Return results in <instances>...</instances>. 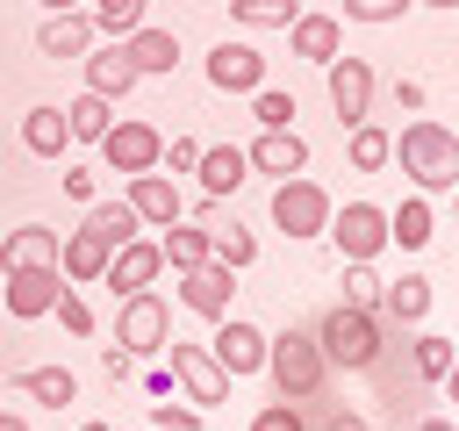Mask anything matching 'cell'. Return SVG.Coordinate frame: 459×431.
<instances>
[{"mask_svg": "<svg viewBox=\"0 0 459 431\" xmlns=\"http://www.w3.org/2000/svg\"><path fill=\"white\" fill-rule=\"evenodd\" d=\"M387 165H402V180L437 201V194L459 187V136H452L437 115H416V122H402V136L387 144Z\"/></svg>", "mask_w": 459, "mask_h": 431, "instance_id": "cell-1", "label": "cell"}, {"mask_svg": "<svg viewBox=\"0 0 459 431\" xmlns=\"http://www.w3.org/2000/svg\"><path fill=\"white\" fill-rule=\"evenodd\" d=\"M308 330H316L330 374H337V366H344V374H373L380 352H387V316H380V309H351V302H337V309H323Z\"/></svg>", "mask_w": 459, "mask_h": 431, "instance_id": "cell-2", "label": "cell"}, {"mask_svg": "<svg viewBox=\"0 0 459 431\" xmlns=\"http://www.w3.org/2000/svg\"><path fill=\"white\" fill-rule=\"evenodd\" d=\"M265 374H273L280 402H316V395H323V381H330L316 330H308V323H287L280 338H265Z\"/></svg>", "mask_w": 459, "mask_h": 431, "instance_id": "cell-3", "label": "cell"}, {"mask_svg": "<svg viewBox=\"0 0 459 431\" xmlns=\"http://www.w3.org/2000/svg\"><path fill=\"white\" fill-rule=\"evenodd\" d=\"M165 338H172V309H165V295H158V287L122 295V309H115V352H129L136 366H151V359L165 352Z\"/></svg>", "mask_w": 459, "mask_h": 431, "instance_id": "cell-4", "label": "cell"}, {"mask_svg": "<svg viewBox=\"0 0 459 431\" xmlns=\"http://www.w3.org/2000/svg\"><path fill=\"white\" fill-rule=\"evenodd\" d=\"M330 208H337V201H330V187H323V180H308V172L273 180V230H280V237H294V244L323 237Z\"/></svg>", "mask_w": 459, "mask_h": 431, "instance_id": "cell-5", "label": "cell"}, {"mask_svg": "<svg viewBox=\"0 0 459 431\" xmlns=\"http://www.w3.org/2000/svg\"><path fill=\"white\" fill-rule=\"evenodd\" d=\"M323 237L337 244L344 266H351V259H380V251H387V208H380V201H344V208H330Z\"/></svg>", "mask_w": 459, "mask_h": 431, "instance_id": "cell-6", "label": "cell"}, {"mask_svg": "<svg viewBox=\"0 0 459 431\" xmlns=\"http://www.w3.org/2000/svg\"><path fill=\"white\" fill-rule=\"evenodd\" d=\"M158 359H172L165 374H172V381L186 388V402H194V409H215V402H230V374L215 366V352H208V345L165 338V352H158Z\"/></svg>", "mask_w": 459, "mask_h": 431, "instance_id": "cell-7", "label": "cell"}, {"mask_svg": "<svg viewBox=\"0 0 459 431\" xmlns=\"http://www.w3.org/2000/svg\"><path fill=\"white\" fill-rule=\"evenodd\" d=\"M158 151H165V129H151V122H136V115H115L108 122V136H100V165L108 172H158Z\"/></svg>", "mask_w": 459, "mask_h": 431, "instance_id": "cell-8", "label": "cell"}, {"mask_svg": "<svg viewBox=\"0 0 459 431\" xmlns=\"http://www.w3.org/2000/svg\"><path fill=\"white\" fill-rule=\"evenodd\" d=\"M323 86H330V115H337V129H351V122L373 115V65H366V57L337 50V57L323 65Z\"/></svg>", "mask_w": 459, "mask_h": 431, "instance_id": "cell-9", "label": "cell"}, {"mask_svg": "<svg viewBox=\"0 0 459 431\" xmlns=\"http://www.w3.org/2000/svg\"><path fill=\"white\" fill-rule=\"evenodd\" d=\"M208 86H215V93H258V86H265V50L244 43V36H222V43L208 50Z\"/></svg>", "mask_w": 459, "mask_h": 431, "instance_id": "cell-10", "label": "cell"}, {"mask_svg": "<svg viewBox=\"0 0 459 431\" xmlns=\"http://www.w3.org/2000/svg\"><path fill=\"white\" fill-rule=\"evenodd\" d=\"M57 287H65V273H57V266H22V273H0V309H7L14 323H36V316H50Z\"/></svg>", "mask_w": 459, "mask_h": 431, "instance_id": "cell-11", "label": "cell"}, {"mask_svg": "<svg viewBox=\"0 0 459 431\" xmlns=\"http://www.w3.org/2000/svg\"><path fill=\"white\" fill-rule=\"evenodd\" d=\"M208 352H215V366H222L230 381H244V374H265V330H258V323H244V316H215V338H208Z\"/></svg>", "mask_w": 459, "mask_h": 431, "instance_id": "cell-12", "label": "cell"}, {"mask_svg": "<svg viewBox=\"0 0 459 431\" xmlns=\"http://www.w3.org/2000/svg\"><path fill=\"white\" fill-rule=\"evenodd\" d=\"M122 201L136 208V223H143V230H165V223H179V216H186V201H179V180H172V172H129Z\"/></svg>", "mask_w": 459, "mask_h": 431, "instance_id": "cell-13", "label": "cell"}, {"mask_svg": "<svg viewBox=\"0 0 459 431\" xmlns=\"http://www.w3.org/2000/svg\"><path fill=\"white\" fill-rule=\"evenodd\" d=\"M179 280V302L194 309V316H230V295H237V273L222 266V259H201V266H186V273H172Z\"/></svg>", "mask_w": 459, "mask_h": 431, "instance_id": "cell-14", "label": "cell"}, {"mask_svg": "<svg viewBox=\"0 0 459 431\" xmlns=\"http://www.w3.org/2000/svg\"><path fill=\"white\" fill-rule=\"evenodd\" d=\"M244 158H251V172H265V180H294V172H308V136H301V129H258V136L244 144Z\"/></svg>", "mask_w": 459, "mask_h": 431, "instance_id": "cell-15", "label": "cell"}, {"mask_svg": "<svg viewBox=\"0 0 459 431\" xmlns=\"http://www.w3.org/2000/svg\"><path fill=\"white\" fill-rule=\"evenodd\" d=\"M158 273H165V259H158V237H129V244H115L108 251V287L115 295H143V287H158Z\"/></svg>", "mask_w": 459, "mask_h": 431, "instance_id": "cell-16", "label": "cell"}, {"mask_svg": "<svg viewBox=\"0 0 459 431\" xmlns=\"http://www.w3.org/2000/svg\"><path fill=\"white\" fill-rule=\"evenodd\" d=\"M93 43H100V29H93L86 7H57V14L36 22V50H43V57H86Z\"/></svg>", "mask_w": 459, "mask_h": 431, "instance_id": "cell-17", "label": "cell"}, {"mask_svg": "<svg viewBox=\"0 0 459 431\" xmlns=\"http://www.w3.org/2000/svg\"><path fill=\"white\" fill-rule=\"evenodd\" d=\"M122 43V57H129V72L136 79H165L172 65H179V36L172 29H158V22H136L129 36H115Z\"/></svg>", "mask_w": 459, "mask_h": 431, "instance_id": "cell-18", "label": "cell"}, {"mask_svg": "<svg viewBox=\"0 0 459 431\" xmlns=\"http://www.w3.org/2000/svg\"><path fill=\"white\" fill-rule=\"evenodd\" d=\"M280 36H287V57H308V65H330L344 50V22L337 14H294Z\"/></svg>", "mask_w": 459, "mask_h": 431, "instance_id": "cell-19", "label": "cell"}, {"mask_svg": "<svg viewBox=\"0 0 459 431\" xmlns=\"http://www.w3.org/2000/svg\"><path fill=\"white\" fill-rule=\"evenodd\" d=\"M430 302H437V280L430 273H394V280H380V316L387 323H423L430 316Z\"/></svg>", "mask_w": 459, "mask_h": 431, "instance_id": "cell-20", "label": "cell"}, {"mask_svg": "<svg viewBox=\"0 0 459 431\" xmlns=\"http://www.w3.org/2000/svg\"><path fill=\"white\" fill-rule=\"evenodd\" d=\"M79 65H86V93H100V101L136 93V72H129V57H122V43H115V36H108V43H93Z\"/></svg>", "mask_w": 459, "mask_h": 431, "instance_id": "cell-21", "label": "cell"}, {"mask_svg": "<svg viewBox=\"0 0 459 431\" xmlns=\"http://www.w3.org/2000/svg\"><path fill=\"white\" fill-rule=\"evenodd\" d=\"M201 194L208 201H222V194H237L244 180H251V158H244V144H201Z\"/></svg>", "mask_w": 459, "mask_h": 431, "instance_id": "cell-22", "label": "cell"}, {"mask_svg": "<svg viewBox=\"0 0 459 431\" xmlns=\"http://www.w3.org/2000/svg\"><path fill=\"white\" fill-rule=\"evenodd\" d=\"M437 237V208H430V194H402L394 208H387V244H402V251H423Z\"/></svg>", "mask_w": 459, "mask_h": 431, "instance_id": "cell-23", "label": "cell"}, {"mask_svg": "<svg viewBox=\"0 0 459 431\" xmlns=\"http://www.w3.org/2000/svg\"><path fill=\"white\" fill-rule=\"evenodd\" d=\"M57 273H65L72 287H93V280L108 273V244H100L86 223H79V230H65V237H57Z\"/></svg>", "mask_w": 459, "mask_h": 431, "instance_id": "cell-24", "label": "cell"}, {"mask_svg": "<svg viewBox=\"0 0 459 431\" xmlns=\"http://www.w3.org/2000/svg\"><path fill=\"white\" fill-rule=\"evenodd\" d=\"M22 266H57V230L43 223H22L0 237V273H22Z\"/></svg>", "mask_w": 459, "mask_h": 431, "instance_id": "cell-25", "label": "cell"}, {"mask_svg": "<svg viewBox=\"0 0 459 431\" xmlns=\"http://www.w3.org/2000/svg\"><path fill=\"white\" fill-rule=\"evenodd\" d=\"M14 388H22L29 402H43V409L79 402V374H72V366H22V374H14Z\"/></svg>", "mask_w": 459, "mask_h": 431, "instance_id": "cell-26", "label": "cell"}, {"mask_svg": "<svg viewBox=\"0 0 459 431\" xmlns=\"http://www.w3.org/2000/svg\"><path fill=\"white\" fill-rule=\"evenodd\" d=\"M22 144H29L36 158H65V151H72L65 108H50V101H43V108H29V115H22Z\"/></svg>", "mask_w": 459, "mask_h": 431, "instance_id": "cell-27", "label": "cell"}, {"mask_svg": "<svg viewBox=\"0 0 459 431\" xmlns=\"http://www.w3.org/2000/svg\"><path fill=\"white\" fill-rule=\"evenodd\" d=\"M158 259H165V273L201 266V259H208V230H201V223H186V216H179V223H165V230H158Z\"/></svg>", "mask_w": 459, "mask_h": 431, "instance_id": "cell-28", "label": "cell"}, {"mask_svg": "<svg viewBox=\"0 0 459 431\" xmlns=\"http://www.w3.org/2000/svg\"><path fill=\"white\" fill-rule=\"evenodd\" d=\"M79 223H86L108 251H115V244H129V237H143V223H136V208H129V201H86V216H79Z\"/></svg>", "mask_w": 459, "mask_h": 431, "instance_id": "cell-29", "label": "cell"}, {"mask_svg": "<svg viewBox=\"0 0 459 431\" xmlns=\"http://www.w3.org/2000/svg\"><path fill=\"white\" fill-rule=\"evenodd\" d=\"M108 122H115V101H100V93H72V101H65V129H72V144H100Z\"/></svg>", "mask_w": 459, "mask_h": 431, "instance_id": "cell-30", "label": "cell"}, {"mask_svg": "<svg viewBox=\"0 0 459 431\" xmlns=\"http://www.w3.org/2000/svg\"><path fill=\"white\" fill-rule=\"evenodd\" d=\"M387 144H394V129H380L373 115L351 122V129H344V158H351V172H380V165H387Z\"/></svg>", "mask_w": 459, "mask_h": 431, "instance_id": "cell-31", "label": "cell"}, {"mask_svg": "<svg viewBox=\"0 0 459 431\" xmlns=\"http://www.w3.org/2000/svg\"><path fill=\"white\" fill-rule=\"evenodd\" d=\"M416 381H430V388H445L452 381V338L445 330H416Z\"/></svg>", "mask_w": 459, "mask_h": 431, "instance_id": "cell-32", "label": "cell"}, {"mask_svg": "<svg viewBox=\"0 0 459 431\" xmlns=\"http://www.w3.org/2000/svg\"><path fill=\"white\" fill-rule=\"evenodd\" d=\"M294 14H301V0H230L237 29H287Z\"/></svg>", "mask_w": 459, "mask_h": 431, "instance_id": "cell-33", "label": "cell"}, {"mask_svg": "<svg viewBox=\"0 0 459 431\" xmlns=\"http://www.w3.org/2000/svg\"><path fill=\"white\" fill-rule=\"evenodd\" d=\"M244 101H251V122H258V129H294V115H301V101L280 93V86H258V93H244Z\"/></svg>", "mask_w": 459, "mask_h": 431, "instance_id": "cell-34", "label": "cell"}, {"mask_svg": "<svg viewBox=\"0 0 459 431\" xmlns=\"http://www.w3.org/2000/svg\"><path fill=\"white\" fill-rule=\"evenodd\" d=\"M86 14H93V29H100V36H129V29L143 22V0H93Z\"/></svg>", "mask_w": 459, "mask_h": 431, "instance_id": "cell-35", "label": "cell"}, {"mask_svg": "<svg viewBox=\"0 0 459 431\" xmlns=\"http://www.w3.org/2000/svg\"><path fill=\"white\" fill-rule=\"evenodd\" d=\"M344 302H351V309H380V273H373V259H351V266H344Z\"/></svg>", "mask_w": 459, "mask_h": 431, "instance_id": "cell-36", "label": "cell"}, {"mask_svg": "<svg viewBox=\"0 0 459 431\" xmlns=\"http://www.w3.org/2000/svg\"><path fill=\"white\" fill-rule=\"evenodd\" d=\"M50 316H57V323H65L72 338H93V309H86V295H79L72 280L57 287V302H50Z\"/></svg>", "mask_w": 459, "mask_h": 431, "instance_id": "cell-37", "label": "cell"}, {"mask_svg": "<svg viewBox=\"0 0 459 431\" xmlns=\"http://www.w3.org/2000/svg\"><path fill=\"white\" fill-rule=\"evenodd\" d=\"M201 417L208 409H194V402H165V395L151 402V431H201Z\"/></svg>", "mask_w": 459, "mask_h": 431, "instance_id": "cell-38", "label": "cell"}, {"mask_svg": "<svg viewBox=\"0 0 459 431\" xmlns=\"http://www.w3.org/2000/svg\"><path fill=\"white\" fill-rule=\"evenodd\" d=\"M409 7H416V0H344V22H373V29H380V22H402Z\"/></svg>", "mask_w": 459, "mask_h": 431, "instance_id": "cell-39", "label": "cell"}, {"mask_svg": "<svg viewBox=\"0 0 459 431\" xmlns=\"http://www.w3.org/2000/svg\"><path fill=\"white\" fill-rule=\"evenodd\" d=\"M251 431H308V417H301V402H265L251 417Z\"/></svg>", "mask_w": 459, "mask_h": 431, "instance_id": "cell-40", "label": "cell"}, {"mask_svg": "<svg viewBox=\"0 0 459 431\" xmlns=\"http://www.w3.org/2000/svg\"><path fill=\"white\" fill-rule=\"evenodd\" d=\"M194 165H201V144H194V136H165L158 172H194Z\"/></svg>", "mask_w": 459, "mask_h": 431, "instance_id": "cell-41", "label": "cell"}, {"mask_svg": "<svg viewBox=\"0 0 459 431\" xmlns=\"http://www.w3.org/2000/svg\"><path fill=\"white\" fill-rule=\"evenodd\" d=\"M57 187H65L72 201H100V172H93V165H65V172H57Z\"/></svg>", "mask_w": 459, "mask_h": 431, "instance_id": "cell-42", "label": "cell"}, {"mask_svg": "<svg viewBox=\"0 0 459 431\" xmlns=\"http://www.w3.org/2000/svg\"><path fill=\"white\" fill-rule=\"evenodd\" d=\"M394 108H402V115H423V108H430V86H423V79H394Z\"/></svg>", "mask_w": 459, "mask_h": 431, "instance_id": "cell-43", "label": "cell"}, {"mask_svg": "<svg viewBox=\"0 0 459 431\" xmlns=\"http://www.w3.org/2000/svg\"><path fill=\"white\" fill-rule=\"evenodd\" d=\"M308 431H366V417H359V409H330V417L308 424Z\"/></svg>", "mask_w": 459, "mask_h": 431, "instance_id": "cell-44", "label": "cell"}, {"mask_svg": "<svg viewBox=\"0 0 459 431\" xmlns=\"http://www.w3.org/2000/svg\"><path fill=\"white\" fill-rule=\"evenodd\" d=\"M100 366H108V381H129V374H136V359H129V352H115V345L100 352Z\"/></svg>", "mask_w": 459, "mask_h": 431, "instance_id": "cell-45", "label": "cell"}, {"mask_svg": "<svg viewBox=\"0 0 459 431\" xmlns=\"http://www.w3.org/2000/svg\"><path fill=\"white\" fill-rule=\"evenodd\" d=\"M416 431H459V424H452V417H423Z\"/></svg>", "mask_w": 459, "mask_h": 431, "instance_id": "cell-46", "label": "cell"}, {"mask_svg": "<svg viewBox=\"0 0 459 431\" xmlns=\"http://www.w3.org/2000/svg\"><path fill=\"white\" fill-rule=\"evenodd\" d=\"M0 431H29V417H14V409H0Z\"/></svg>", "mask_w": 459, "mask_h": 431, "instance_id": "cell-47", "label": "cell"}, {"mask_svg": "<svg viewBox=\"0 0 459 431\" xmlns=\"http://www.w3.org/2000/svg\"><path fill=\"white\" fill-rule=\"evenodd\" d=\"M36 7H43V14H57V7H86V0H36Z\"/></svg>", "mask_w": 459, "mask_h": 431, "instance_id": "cell-48", "label": "cell"}, {"mask_svg": "<svg viewBox=\"0 0 459 431\" xmlns=\"http://www.w3.org/2000/svg\"><path fill=\"white\" fill-rule=\"evenodd\" d=\"M416 7H437V14H452V7H459V0H416Z\"/></svg>", "mask_w": 459, "mask_h": 431, "instance_id": "cell-49", "label": "cell"}, {"mask_svg": "<svg viewBox=\"0 0 459 431\" xmlns=\"http://www.w3.org/2000/svg\"><path fill=\"white\" fill-rule=\"evenodd\" d=\"M79 431H115V424H79Z\"/></svg>", "mask_w": 459, "mask_h": 431, "instance_id": "cell-50", "label": "cell"}, {"mask_svg": "<svg viewBox=\"0 0 459 431\" xmlns=\"http://www.w3.org/2000/svg\"><path fill=\"white\" fill-rule=\"evenodd\" d=\"M136 431H151V424H136Z\"/></svg>", "mask_w": 459, "mask_h": 431, "instance_id": "cell-51", "label": "cell"}]
</instances>
